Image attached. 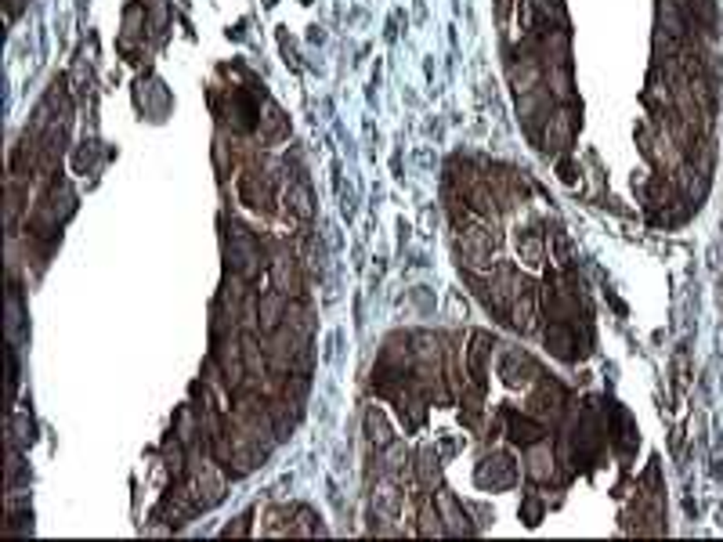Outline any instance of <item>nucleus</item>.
Listing matches in <instances>:
<instances>
[{
  "mask_svg": "<svg viewBox=\"0 0 723 542\" xmlns=\"http://www.w3.org/2000/svg\"><path fill=\"white\" fill-rule=\"evenodd\" d=\"M485 484H492V488H503V484H510L513 481V463L506 459V456H496V459H485V466H481V474H478Z\"/></svg>",
  "mask_w": 723,
  "mask_h": 542,
  "instance_id": "1",
  "label": "nucleus"
},
{
  "mask_svg": "<svg viewBox=\"0 0 723 542\" xmlns=\"http://www.w3.org/2000/svg\"><path fill=\"white\" fill-rule=\"evenodd\" d=\"M398 506H401V496H398L394 484H380L376 492H373V510H376L384 521H391V517L398 513Z\"/></svg>",
  "mask_w": 723,
  "mask_h": 542,
  "instance_id": "2",
  "label": "nucleus"
},
{
  "mask_svg": "<svg viewBox=\"0 0 723 542\" xmlns=\"http://www.w3.org/2000/svg\"><path fill=\"white\" fill-rule=\"evenodd\" d=\"M499 372H503V379H506L510 387H518V384H525V379H528V376H521V372H532V365H528V358H521V354H506Z\"/></svg>",
  "mask_w": 723,
  "mask_h": 542,
  "instance_id": "3",
  "label": "nucleus"
},
{
  "mask_svg": "<svg viewBox=\"0 0 723 542\" xmlns=\"http://www.w3.org/2000/svg\"><path fill=\"white\" fill-rule=\"evenodd\" d=\"M366 430H369V441H373V445H380V449L391 445V426H387V419H384L376 409L366 416Z\"/></svg>",
  "mask_w": 723,
  "mask_h": 542,
  "instance_id": "4",
  "label": "nucleus"
},
{
  "mask_svg": "<svg viewBox=\"0 0 723 542\" xmlns=\"http://www.w3.org/2000/svg\"><path fill=\"white\" fill-rule=\"evenodd\" d=\"M550 463H553L550 452H546L543 445H535V449H532V466H528V474H532L535 481H543V477L550 474Z\"/></svg>",
  "mask_w": 723,
  "mask_h": 542,
  "instance_id": "5",
  "label": "nucleus"
},
{
  "mask_svg": "<svg viewBox=\"0 0 723 542\" xmlns=\"http://www.w3.org/2000/svg\"><path fill=\"white\" fill-rule=\"evenodd\" d=\"M279 311H282V300L279 297H265V329H275V325H279Z\"/></svg>",
  "mask_w": 723,
  "mask_h": 542,
  "instance_id": "6",
  "label": "nucleus"
},
{
  "mask_svg": "<svg viewBox=\"0 0 723 542\" xmlns=\"http://www.w3.org/2000/svg\"><path fill=\"white\" fill-rule=\"evenodd\" d=\"M539 434H543V430L532 426L528 419H518V423H513V441H535Z\"/></svg>",
  "mask_w": 723,
  "mask_h": 542,
  "instance_id": "7",
  "label": "nucleus"
},
{
  "mask_svg": "<svg viewBox=\"0 0 723 542\" xmlns=\"http://www.w3.org/2000/svg\"><path fill=\"white\" fill-rule=\"evenodd\" d=\"M420 459H424V463H420V470H424V481H434V477H438V459H434V452H424Z\"/></svg>",
  "mask_w": 723,
  "mask_h": 542,
  "instance_id": "8",
  "label": "nucleus"
}]
</instances>
